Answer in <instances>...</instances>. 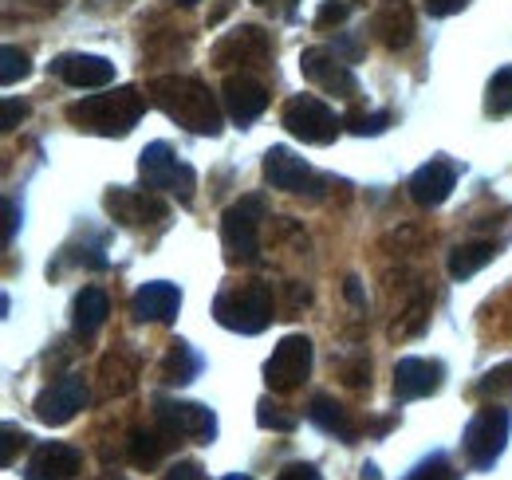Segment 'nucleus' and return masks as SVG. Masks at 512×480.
<instances>
[{
    "label": "nucleus",
    "mask_w": 512,
    "mask_h": 480,
    "mask_svg": "<svg viewBox=\"0 0 512 480\" xmlns=\"http://www.w3.org/2000/svg\"><path fill=\"white\" fill-rule=\"evenodd\" d=\"M146 95H150V103H154L166 119L186 126L190 134L217 138L221 126H225V107H221L217 95H213L201 79H193V75H158V79H150Z\"/></svg>",
    "instance_id": "nucleus-1"
},
{
    "label": "nucleus",
    "mask_w": 512,
    "mask_h": 480,
    "mask_svg": "<svg viewBox=\"0 0 512 480\" xmlns=\"http://www.w3.org/2000/svg\"><path fill=\"white\" fill-rule=\"evenodd\" d=\"M142 111H146V95L138 87H119V91L83 95L79 103H71L67 122L87 134H99V138H127L142 119Z\"/></svg>",
    "instance_id": "nucleus-2"
},
{
    "label": "nucleus",
    "mask_w": 512,
    "mask_h": 480,
    "mask_svg": "<svg viewBox=\"0 0 512 480\" xmlns=\"http://www.w3.org/2000/svg\"><path fill=\"white\" fill-rule=\"evenodd\" d=\"M276 315V296L264 280H249L237 288H225L213 300V319L237 335H260Z\"/></svg>",
    "instance_id": "nucleus-3"
},
{
    "label": "nucleus",
    "mask_w": 512,
    "mask_h": 480,
    "mask_svg": "<svg viewBox=\"0 0 512 480\" xmlns=\"http://www.w3.org/2000/svg\"><path fill=\"white\" fill-rule=\"evenodd\" d=\"M268 217V201L260 193L241 197L233 209H225L221 217V240H225V252L233 264H253L260 256V221Z\"/></svg>",
    "instance_id": "nucleus-4"
},
{
    "label": "nucleus",
    "mask_w": 512,
    "mask_h": 480,
    "mask_svg": "<svg viewBox=\"0 0 512 480\" xmlns=\"http://www.w3.org/2000/svg\"><path fill=\"white\" fill-rule=\"evenodd\" d=\"M509 429H512L509 410H501V406H485L477 418L465 425V437H461L465 461H469L477 473L493 469L497 457H501L505 445H509Z\"/></svg>",
    "instance_id": "nucleus-5"
},
{
    "label": "nucleus",
    "mask_w": 512,
    "mask_h": 480,
    "mask_svg": "<svg viewBox=\"0 0 512 480\" xmlns=\"http://www.w3.org/2000/svg\"><path fill=\"white\" fill-rule=\"evenodd\" d=\"M280 122H284V130H288L292 138L312 142V146H331V142L339 138V130H343V119H339L323 99H316V95H296V99H288L284 111H280Z\"/></svg>",
    "instance_id": "nucleus-6"
},
{
    "label": "nucleus",
    "mask_w": 512,
    "mask_h": 480,
    "mask_svg": "<svg viewBox=\"0 0 512 480\" xmlns=\"http://www.w3.org/2000/svg\"><path fill=\"white\" fill-rule=\"evenodd\" d=\"M138 174H142V185L154 189V193H174L182 201H193V170L186 162L174 158V150L166 142H150L142 154H138Z\"/></svg>",
    "instance_id": "nucleus-7"
},
{
    "label": "nucleus",
    "mask_w": 512,
    "mask_h": 480,
    "mask_svg": "<svg viewBox=\"0 0 512 480\" xmlns=\"http://www.w3.org/2000/svg\"><path fill=\"white\" fill-rule=\"evenodd\" d=\"M312 370V339L308 335H284L272 351V359L264 362V382L272 394H292L296 386H304Z\"/></svg>",
    "instance_id": "nucleus-8"
},
{
    "label": "nucleus",
    "mask_w": 512,
    "mask_h": 480,
    "mask_svg": "<svg viewBox=\"0 0 512 480\" xmlns=\"http://www.w3.org/2000/svg\"><path fill=\"white\" fill-rule=\"evenodd\" d=\"M154 418L166 437H190L209 445L217 437V414L201 402H178V398H158L154 402Z\"/></svg>",
    "instance_id": "nucleus-9"
},
{
    "label": "nucleus",
    "mask_w": 512,
    "mask_h": 480,
    "mask_svg": "<svg viewBox=\"0 0 512 480\" xmlns=\"http://www.w3.org/2000/svg\"><path fill=\"white\" fill-rule=\"evenodd\" d=\"M300 71H304L308 83H316L320 91L335 95V99H355L359 95L351 63L343 60L335 48H304L300 52Z\"/></svg>",
    "instance_id": "nucleus-10"
},
{
    "label": "nucleus",
    "mask_w": 512,
    "mask_h": 480,
    "mask_svg": "<svg viewBox=\"0 0 512 480\" xmlns=\"http://www.w3.org/2000/svg\"><path fill=\"white\" fill-rule=\"evenodd\" d=\"M272 56V40L264 28L256 24H241L233 32H225L217 44H213V63L217 67H260V63Z\"/></svg>",
    "instance_id": "nucleus-11"
},
{
    "label": "nucleus",
    "mask_w": 512,
    "mask_h": 480,
    "mask_svg": "<svg viewBox=\"0 0 512 480\" xmlns=\"http://www.w3.org/2000/svg\"><path fill=\"white\" fill-rule=\"evenodd\" d=\"M107 213L123 225V229H142V225H158L170 217V205L150 189V193H134V189H111L107 193Z\"/></svg>",
    "instance_id": "nucleus-12"
},
{
    "label": "nucleus",
    "mask_w": 512,
    "mask_h": 480,
    "mask_svg": "<svg viewBox=\"0 0 512 480\" xmlns=\"http://www.w3.org/2000/svg\"><path fill=\"white\" fill-rule=\"evenodd\" d=\"M87 406V382L83 374H64L36 398V418L44 425H67L79 410Z\"/></svg>",
    "instance_id": "nucleus-13"
},
{
    "label": "nucleus",
    "mask_w": 512,
    "mask_h": 480,
    "mask_svg": "<svg viewBox=\"0 0 512 480\" xmlns=\"http://www.w3.org/2000/svg\"><path fill=\"white\" fill-rule=\"evenodd\" d=\"M446 366L434 359H398L394 366V398L398 402H418L442 390Z\"/></svg>",
    "instance_id": "nucleus-14"
},
{
    "label": "nucleus",
    "mask_w": 512,
    "mask_h": 480,
    "mask_svg": "<svg viewBox=\"0 0 512 480\" xmlns=\"http://www.w3.org/2000/svg\"><path fill=\"white\" fill-rule=\"evenodd\" d=\"M221 107L237 126H249L268 111V87L249 75H229L221 87Z\"/></svg>",
    "instance_id": "nucleus-15"
},
{
    "label": "nucleus",
    "mask_w": 512,
    "mask_h": 480,
    "mask_svg": "<svg viewBox=\"0 0 512 480\" xmlns=\"http://www.w3.org/2000/svg\"><path fill=\"white\" fill-rule=\"evenodd\" d=\"M371 32L390 52L410 48V40H414V8H410V0H379L375 16H371Z\"/></svg>",
    "instance_id": "nucleus-16"
},
{
    "label": "nucleus",
    "mask_w": 512,
    "mask_h": 480,
    "mask_svg": "<svg viewBox=\"0 0 512 480\" xmlns=\"http://www.w3.org/2000/svg\"><path fill=\"white\" fill-rule=\"evenodd\" d=\"M264 178L272 189H284V193H316V178H312L308 162L296 158L288 146H272L264 154Z\"/></svg>",
    "instance_id": "nucleus-17"
},
{
    "label": "nucleus",
    "mask_w": 512,
    "mask_h": 480,
    "mask_svg": "<svg viewBox=\"0 0 512 480\" xmlns=\"http://www.w3.org/2000/svg\"><path fill=\"white\" fill-rule=\"evenodd\" d=\"M182 311V292L166 280H154V284H142L130 300V315L138 323H174Z\"/></svg>",
    "instance_id": "nucleus-18"
},
{
    "label": "nucleus",
    "mask_w": 512,
    "mask_h": 480,
    "mask_svg": "<svg viewBox=\"0 0 512 480\" xmlns=\"http://www.w3.org/2000/svg\"><path fill=\"white\" fill-rule=\"evenodd\" d=\"M79 473V453L64 445V441H44L32 449L28 465H24V477L28 480H75Z\"/></svg>",
    "instance_id": "nucleus-19"
},
{
    "label": "nucleus",
    "mask_w": 512,
    "mask_h": 480,
    "mask_svg": "<svg viewBox=\"0 0 512 480\" xmlns=\"http://www.w3.org/2000/svg\"><path fill=\"white\" fill-rule=\"evenodd\" d=\"M453 185H457V166H453L449 158H430L422 170H414V178H410V197H414L422 209H434V205H442L449 193H453Z\"/></svg>",
    "instance_id": "nucleus-20"
},
{
    "label": "nucleus",
    "mask_w": 512,
    "mask_h": 480,
    "mask_svg": "<svg viewBox=\"0 0 512 480\" xmlns=\"http://www.w3.org/2000/svg\"><path fill=\"white\" fill-rule=\"evenodd\" d=\"M56 75L64 79L67 87H79V91H91V87H107L115 83V63L103 60V56H60L52 63Z\"/></svg>",
    "instance_id": "nucleus-21"
},
{
    "label": "nucleus",
    "mask_w": 512,
    "mask_h": 480,
    "mask_svg": "<svg viewBox=\"0 0 512 480\" xmlns=\"http://www.w3.org/2000/svg\"><path fill=\"white\" fill-rule=\"evenodd\" d=\"M308 418H312V425H320L323 433H331V437H339L343 445H351L355 437H359V425H355V418L335 402V398H327V394H316L312 398V406H308Z\"/></svg>",
    "instance_id": "nucleus-22"
},
{
    "label": "nucleus",
    "mask_w": 512,
    "mask_h": 480,
    "mask_svg": "<svg viewBox=\"0 0 512 480\" xmlns=\"http://www.w3.org/2000/svg\"><path fill=\"white\" fill-rule=\"evenodd\" d=\"M71 323H75V331L79 335H95L103 323H107V315H111V300H107V292L103 288H83L79 296H75V307H71Z\"/></svg>",
    "instance_id": "nucleus-23"
},
{
    "label": "nucleus",
    "mask_w": 512,
    "mask_h": 480,
    "mask_svg": "<svg viewBox=\"0 0 512 480\" xmlns=\"http://www.w3.org/2000/svg\"><path fill=\"white\" fill-rule=\"evenodd\" d=\"M497 260V244L493 240H473V244H457L453 252H449V276L453 280H469V276H477L485 264H493Z\"/></svg>",
    "instance_id": "nucleus-24"
},
{
    "label": "nucleus",
    "mask_w": 512,
    "mask_h": 480,
    "mask_svg": "<svg viewBox=\"0 0 512 480\" xmlns=\"http://www.w3.org/2000/svg\"><path fill=\"white\" fill-rule=\"evenodd\" d=\"M197 370H201V355L193 351L186 339H174L170 351H166V359H162V378L170 386H186V382L197 378Z\"/></svg>",
    "instance_id": "nucleus-25"
},
{
    "label": "nucleus",
    "mask_w": 512,
    "mask_h": 480,
    "mask_svg": "<svg viewBox=\"0 0 512 480\" xmlns=\"http://www.w3.org/2000/svg\"><path fill=\"white\" fill-rule=\"evenodd\" d=\"M485 115L489 119H509L512 115V67H501L489 87H485Z\"/></svg>",
    "instance_id": "nucleus-26"
},
{
    "label": "nucleus",
    "mask_w": 512,
    "mask_h": 480,
    "mask_svg": "<svg viewBox=\"0 0 512 480\" xmlns=\"http://www.w3.org/2000/svg\"><path fill=\"white\" fill-rule=\"evenodd\" d=\"M166 437V433H162ZM158 433H146V429H134L130 433V461L138 465V469H154L158 461H162V441Z\"/></svg>",
    "instance_id": "nucleus-27"
},
{
    "label": "nucleus",
    "mask_w": 512,
    "mask_h": 480,
    "mask_svg": "<svg viewBox=\"0 0 512 480\" xmlns=\"http://www.w3.org/2000/svg\"><path fill=\"white\" fill-rule=\"evenodd\" d=\"M256 425H260V429H276V433H292V429H296V414H288V410L276 406L272 398H260V406H256Z\"/></svg>",
    "instance_id": "nucleus-28"
},
{
    "label": "nucleus",
    "mask_w": 512,
    "mask_h": 480,
    "mask_svg": "<svg viewBox=\"0 0 512 480\" xmlns=\"http://www.w3.org/2000/svg\"><path fill=\"white\" fill-rule=\"evenodd\" d=\"M505 394H512V362L493 366V370L477 382V398H505Z\"/></svg>",
    "instance_id": "nucleus-29"
},
{
    "label": "nucleus",
    "mask_w": 512,
    "mask_h": 480,
    "mask_svg": "<svg viewBox=\"0 0 512 480\" xmlns=\"http://www.w3.org/2000/svg\"><path fill=\"white\" fill-rule=\"evenodd\" d=\"M343 126L351 130V134H359V138H375V134H383L386 126H390V115L386 111H351L347 119H343Z\"/></svg>",
    "instance_id": "nucleus-30"
},
{
    "label": "nucleus",
    "mask_w": 512,
    "mask_h": 480,
    "mask_svg": "<svg viewBox=\"0 0 512 480\" xmlns=\"http://www.w3.org/2000/svg\"><path fill=\"white\" fill-rule=\"evenodd\" d=\"M0 63H4V67H0V83H4V87L20 83V79L32 71V60H28V52H20V48H12V44L0 52Z\"/></svg>",
    "instance_id": "nucleus-31"
},
{
    "label": "nucleus",
    "mask_w": 512,
    "mask_h": 480,
    "mask_svg": "<svg viewBox=\"0 0 512 480\" xmlns=\"http://www.w3.org/2000/svg\"><path fill=\"white\" fill-rule=\"evenodd\" d=\"M426 311H430V300L426 296H418V300L406 307V323H394V339H406V335H418L422 327H426Z\"/></svg>",
    "instance_id": "nucleus-32"
},
{
    "label": "nucleus",
    "mask_w": 512,
    "mask_h": 480,
    "mask_svg": "<svg viewBox=\"0 0 512 480\" xmlns=\"http://www.w3.org/2000/svg\"><path fill=\"white\" fill-rule=\"evenodd\" d=\"M406 480H461V473H453V465H449L446 457H430L426 465H418Z\"/></svg>",
    "instance_id": "nucleus-33"
},
{
    "label": "nucleus",
    "mask_w": 512,
    "mask_h": 480,
    "mask_svg": "<svg viewBox=\"0 0 512 480\" xmlns=\"http://www.w3.org/2000/svg\"><path fill=\"white\" fill-rule=\"evenodd\" d=\"M28 433L24 429H16V425H4V449H0V465L4 469H12L16 465V449H28Z\"/></svg>",
    "instance_id": "nucleus-34"
},
{
    "label": "nucleus",
    "mask_w": 512,
    "mask_h": 480,
    "mask_svg": "<svg viewBox=\"0 0 512 480\" xmlns=\"http://www.w3.org/2000/svg\"><path fill=\"white\" fill-rule=\"evenodd\" d=\"M351 16V0H323V8L316 12V24L331 28V24H343Z\"/></svg>",
    "instance_id": "nucleus-35"
},
{
    "label": "nucleus",
    "mask_w": 512,
    "mask_h": 480,
    "mask_svg": "<svg viewBox=\"0 0 512 480\" xmlns=\"http://www.w3.org/2000/svg\"><path fill=\"white\" fill-rule=\"evenodd\" d=\"M24 115H28V107H24V103L4 99V119H0V126H4V130H16V126L24 122Z\"/></svg>",
    "instance_id": "nucleus-36"
},
{
    "label": "nucleus",
    "mask_w": 512,
    "mask_h": 480,
    "mask_svg": "<svg viewBox=\"0 0 512 480\" xmlns=\"http://www.w3.org/2000/svg\"><path fill=\"white\" fill-rule=\"evenodd\" d=\"M422 4H426L430 16H453V12H461L469 0H422Z\"/></svg>",
    "instance_id": "nucleus-37"
},
{
    "label": "nucleus",
    "mask_w": 512,
    "mask_h": 480,
    "mask_svg": "<svg viewBox=\"0 0 512 480\" xmlns=\"http://www.w3.org/2000/svg\"><path fill=\"white\" fill-rule=\"evenodd\" d=\"M343 378H347V386H363V382H371V362L359 359L355 366L343 370Z\"/></svg>",
    "instance_id": "nucleus-38"
},
{
    "label": "nucleus",
    "mask_w": 512,
    "mask_h": 480,
    "mask_svg": "<svg viewBox=\"0 0 512 480\" xmlns=\"http://www.w3.org/2000/svg\"><path fill=\"white\" fill-rule=\"evenodd\" d=\"M166 480H205V477H201V465H197V461H178V465L166 473Z\"/></svg>",
    "instance_id": "nucleus-39"
},
{
    "label": "nucleus",
    "mask_w": 512,
    "mask_h": 480,
    "mask_svg": "<svg viewBox=\"0 0 512 480\" xmlns=\"http://www.w3.org/2000/svg\"><path fill=\"white\" fill-rule=\"evenodd\" d=\"M276 480H323V477L316 473V465H304V461H300V465H288Z\"/></svg>",
    "instance_id": "nucleus-40"
},
{
    "label": "nucleus",
    "mask_w": 512,
    "mask_h": 480,
    "mask_svg": "<svg viewBox=\"0 0 512 480\" xmlns=\"http://www.w3.org/2000/svg\"><path fill=\"white\" fill-rule=\"evenodd\" d=\"M16 225H20V209L16 201H4V244L16 237Z\"/></svg>",
    "instance_id": "nucleus-41"
},
{
    "label": "nucleus",
    "mask_w": 512,
    "mask_h": 480,
    "mask_svg": "<svg viewBox=\"0 0 512 480\" xmlns=\"http://www.w3.org/2000/svg\"><path fill=\"white\" fill-rule=\"evenodd\" d=\"M253 4H260V8H268L272 16H292L300 0H253Z\"/></svg>",
    "instance_id": "nucleus-42"
},
{
    "label": "nucleus",
    "mask_w": 512,
    "mask_h": 480,
    "mask_svg": "<svg viewBox=\"0 0 512 480\" xmlns=\"http://www.w3.org/2000/svg\"><path fill=\"white\" fill-rule=\"evenodd\" d=\"M308 288L304 284H288V311H300V303H308Z\"/></svg>",
    "instance_id": "nucleus-43"
},
{
    "label": "nucleus",
    "mask_w": 512,
    "mask_h": 480,
    "mask_svg": "<svg viewBox=\"0 0 512 480\" xmlns=\"http://www.w3.org/2000/svg\"><path fill=\"white\" fill-rule=\"evenodd\" d=\"M343 292H347V300L355 303V307H363V288H359V280H355V276H351V280H347V284H343Z\"/></svg>",
    "instance_id": "nucleus-44"
},
{
    "label": "nucleus",
    "mask_w": 512,
    "mask_h": 480,
    "mask_svg": "<svg viewBox=\"0 0 512 480\" xmlns=\"http://www.w3.org/2000/svg\"><path fill=\"white\" fill-rule=\"evenodd\" d=\"M170 4H178V8H193L197 0H170Z\"/></svg>",
    "instance_id": "nucleus-45"
},
{
    "label": "nucleus",
    "mask_w": 512,
    "mask_h": 480,
    "mask_svg": "<svg viewBox=\"0 0 512 480\" xmlns=\"http://www.w3.org/2000/svg\"><path fill=\"white\" fill-rule=\"evenodd\" d=\"M221 480H253V477H241V473H233V477H221Z\"/></svg>",
    "instance_id": "nucleus-46"
}]
</instances>
